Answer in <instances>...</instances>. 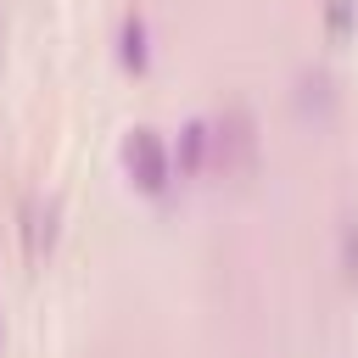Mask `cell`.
Listing matches in <instances>:
<instances>
[{
  "label": "cell",
  "instance_id": "6da1fadb",
  "mask_svg": "<svg viewBox=\"0 0 358 358\" xmlns=\"http://www.w3.org/2000/svg\"><path fill=\"white\" fill-rule=\"evenodd\" d=\"M123 162H129V173H134V185H140L145 196H162V190H168V179H173V168H168V151H162L157 129H134V134H129V145H123Z\"/></svg>",
  "mask_w": 358,
  "mask_h": 358
},
{
  "label": "cell",
  "instance_id": "7a4b0ae2",
  "mask_svg": "<svg viewBox=\"0 0 358 358\" xmlns=\"http://www.w3.org/2000/svg\"><path fill=\"white\" fill-rule=\"evenodd\" d=\"M123 62H129L134 73H145V28H140V17L123 22Z\"/></svg>",
  "mask_w": 358,
  "mask_h": 358
},
{
  "label": "cell",
  "instance_id": "3957f363",
  "mask_svg": "<svg viewBox=\"0 0 358 358\" xmlns=\"http://www.w3.org/2000/svg\"><path fill=\"white\" fill-rule=\"evenodd\" d=\"M201 145H207V134H201V123H190V129H185V173L201 162Z\"/></svg>",
  "mask_w": 358,
  "mask_h": 358
},
{
  "label": "cell",
  "instance_id": "277c9868",
  "mask_svg": "<svg viewBox=\"0 0 358 358\" xmlns=\"http://www.w3.org/2000/svg\"><path fill=\"white\" fill-rule=\"evenodd\" d=\"M347 22H352V0H330V39H347Z\"/></svg>",
  "mask_w": 358,
  "mask_h": 358
}]
</instances>
